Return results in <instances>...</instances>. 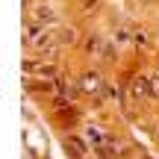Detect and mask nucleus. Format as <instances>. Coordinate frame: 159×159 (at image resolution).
Returning <instances> with one entry per match:
<instances>
[{
  "mask_svg": "<svg viewBox=\"0 0 159 159\" xmlns=\"http://www.w3.org/2000/svg\"><path fill=\"white\" fill-rule=\"evenodd\" d=\"M27 74H39V77H56V65H35V62H27L24 65Z\"/></svg>",
  "mask_w": 159,
  "mask_h": 159,
  "instance_id": "obj_2",
  "label": "nucleus"
},
{
  "mask_svg": "<svg viewBox=\"0 0 159 159\" xmlns=\"http://www.w3.org/2000/svg\"><path fill=\"white\" fill-rule=\"evenodd\" d=\"M130 91H133V97H148V94H150V91H153V89H150V85H148V80H142V77H139V80H133Z\"/></svg>",
  "mask_w": 159,
  "mask_h": 159,
  "instance_id": "obj_4",
  "label": "nucleus"
},
{
  "mask_svg": "<svg viewBox=\"0 0 159 159\" xmlns=\"http://www.w3.org/2000/svg\"><path fill=\"white\" fill-rule=\"evenodd\" d=\"M100 44H103V41H100V35H91V39H89V44H85V50H89V53H97V50H100Z\"/></svg>",
  "mask_w": 159,
  "mask_h": 159,
  "instance_id": "obj_8",
  "label": "nucleus"
},
{
  "mask_svg": "<svg viewBox=\"0 0 159 159\" xmlns=\"http://www.w3.org/2000/svg\"><path fill=\"white\" fill-rule=\"evenodd\" d=\"M83 89L85 91H100V80H97L94 74H85L83 77Z\"/></svg>",
  "mask_w": 159,
  "mask_h": 159,
  "instance_id": "obj_6",
  "label": "nucleus"
},
{
  "mask_svg": "<svg viewBox=\"0 0 159 159\" xmlns=\"http://www.w3.org/2000/svg\"><path fill=\"white\" fill-rule=\"evenodd\" d=\"M59 41H62V44H74V41H77V30L74 27H65L62 33H59Z\"/></svg>",
  "mask_w": 159,
  "mask_h": 159,
  "instance_id": "obj_7",
  "label": "nucleus"
},
{
  "mask_svg": "<svg viewBox=\"0 0 159 159\" xmlns=\"http://www.w3.org/2000/svg\"><path fill=\"white\" fill-rule=\"evenodd\" d=\"M65 148L71 150V156H74V159H83L85 156V144L80 142L77 136H65Z\"/></svg>",
  "mask_w": 159,
  "mask_h": 159,
  "instance_id": "obj_3",
  "label": "nucleus"
},
{
  "mask_svg": "<svg viewBox=\"0 0 159 159\" xmlns=\"http://www.w3.org/2000/svg\"><path fill=\"white\" fill-rule=\"evenodd\" d=\"M94 3H97V0H85V3H83V9H91Z\"/></svg>",
  "mask_w": 159,
  "mask_h": 159,
  "instance_id": "obj_9",
  "label": "nucleus"
},
{
  "mask_svg": "<svg viewBox=\"0 0 159 159\" xmlns=\"http://www.w3.org/2000/svg\"><path fill=\"white\" fill-rule=\"evenodd\" d=\"M30 44H33V47H39V50H41V47H50V44H53V35H50V33L44 30V33H41L39 39H33Z\"/></svg>",
  "mask_w": 159,
  "mask_h": 159,
  "instance_id": "obj_5",
  "label": "nucleus"
},
{
  "mask_svg": "<svg viewBox=\"0 0 159 159\" xmlns=\"http://www.w3.org/2000/svg\"><path fill=\"white\" fill-rule=\"evenodd\" d=\"M33 21H35V24H53V21H56V12H53L50 6L39 3V6L33 9Z\"/></svg>",
  "mask_w": 159,
  "mask_h": 159,
  "instance_id": "obj_1",
  "label": "nucleus"
}]
</instances>
